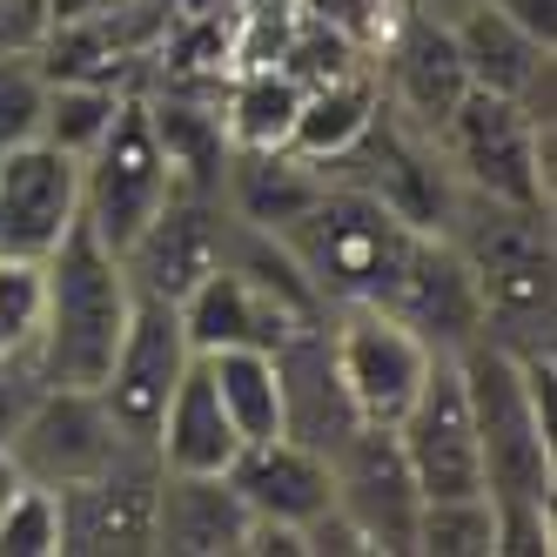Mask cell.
I'll use <instances>...</instances> for the list:
<instances>
[{"label":"cell","instance_id":"603a6c76","mask_svg":"<svg viewBox=\"0 0 557 557\" xmlns=\"http://www.w3.org/2000/svg\"><path fill=\"white\" fill-rule=\"evenodd\" d=\"M376 67L363 74H343V82H323V88H302V108H296V128H289V154H302V162H336V154L363 135L376 122Z\"/></svg>","mask_w":557,"mask_h":557},{"label":"cell","instance_id":"5bb4252c","mask_svg":"<svg viewBox=\"0 0 557 557\" xmlns=\"http://www.w3.org/2000/svg\"><path fill=\"white\" fill-rule=\"evenodd\" d=\"M74 222H82V162L41 135L0 148V256L48 262Z\"/></svg>","mask_w":557,"mask_h":557},{"label":"cell","instance_id":"83f0119b","mask_svg":"<svg viewBox=\"0 0 557 557\" xmlns=\"http://www.w3.org/2000/svg\"><path fill=\"white\" fill-rule=\"evenodd\" d=\"M289 74L296 88H323V82H343V74H363V67H376L363 48L349 41L343 27H330V21H296V34H289V48H283V61H275Z\"/></svg>","mask_w":557,"mask_h":557},{"label":"cell","instance_id":"7a4b0ae2","mask_svg":"<svg viewBox=\"0 0 557 557\" xmlns=\"http://www.w3.org/2000/svg\"><path fill=\"white\" fill-rule=\"evenodd\" d=\"M410 235L417 228L396 215L383 195L349 188V182H323V195H315L275 243L289 249V262L302 269L315 302L343 309V302H383L396 262L410 249Z\"/></svg>","mask_w":557,"mask_h":557},{"label":"cell","instance_id":"ac0fdd59","mask_svg":"<svg viewBox=\"0 0 557 557\" xmlns=\"http://www.w3.org/2000/svg\"><path fill=\"white\" fill-rule=\"evenodd\" d=\"M249 504L228 470H162L154 484V550L169 557H243Z\"/></svg>","mask_w":557,"mask_h":557},{"label":"cell","instance_id":"ba28073f","mask_svg":"<svg viewBox=\"0 0 557 557\" xmlns=\"http://www.w3.org/2000/svg\"><path fill=\"white\" fill-rule=\"evenodd\" d=\"M330 484H336V510H349V524L363 531L370 550L410 557L423 491L389 423H356L343 436V450L330 457Z\"/></svg>","mask_w":557,"mask_h":557},{"label":"cell","instance_id":"d590c367","mask_svg":"<svg viewBox=\"0 0 557 557\" xmlns=\"http://www.w3.org/2000/svg\"><path fill=\"white\" fill-rule=\"evenodd\" d=\"M497 14H510L524 34H537V41H557V0H491Z\"/></svg>","mask_w":557,"mask_h":557},{"label":"cell","instance_id":"4316f807","mask_svg":"<svg viewBox=\"0 0 557 557\" xmlns=\"http://www.w3.org/2000/svg\"><path fill=\"white\" fill-rule=\"evenodd\" d=\"M410 550H423V557H491L497 550V504L491 497H423Z\"/></svg>","mask_w":557,"mask_h":557},{"label":"cell","instance_id":"f1b7e54d","mask_svg":"<svg viewBox=\"0 0 557 557\" xmlns=\"http://www.w3.org/2000/svg\"><path fill=\"white\" fill-rule=\"evenodd\" d=\"M302 21V0H243L228 21V74L235 67H275Z\"/></svg>","mask_w":557,"mask_h":557},{"label":"cell","instance_id":"7c38bea8","mask_svg":"<svg viewBox=\"0 0 557 557\" xmlns=\"http://www.w3.org/2000/svg\"><path fill=\"white\" fill-rule=\"evenodd\" d=\"M389 430H396V444H404L423 497H484V457H476V423H470L457 356H436L430 376L410 396V410Z\"/></svg>","mask_w":557,"mask_h":557},{"label":"cell","instance_id":"52a82bcc","mask_svg":"<svg viewBox=\"0 0 557 557\" xmlns=\"http://www.w3.org/2000/svg\"><path fill=\"white\" fill-rule=\"evenodd\" d=\"M330 349H336V370H343V389L363 423H396L410 410L417 383L430 376L436 349L396 323L383 302H343L330 309Z\"/></svg>","mask_w":557,"mask_h":557},{"label":"cell","instance_id":"e575fe53","mask_svg":"<svg viewBox=\"0 0 557 557\" xmlns=\"http://www.w3.org/2000/svg\"><path fill=\"white\" fill-rule=\"evenodd\" d=\"M41 389L48 383H41V363H34V356H0V444L14 436V423L27 417V404Z\"/></svg>","mask_w":557,"mask_h":557},{"label":"cell","instance_id":"6da1fadb","mask_svg":"<svg viewBox=\"0 0 557 557\" xmlns=\"http://www.w3.org/2000/svg\"><path fill=\"white\" fill-rule=\"evenodd\" d=\"M41 283H48V302H41V343H34L41 383L95 389L135 315L128 269L88 222H74L61 235V249L41 262Z\"/></svg>","mask_w":557,"mask_h":557},{"label":"cell","instance_id":"4fadbf2b","mask_svg":"<svg viewBox=\"0 0 557 557\" xmlns=\"http://www.w3.org/2000/svg\"><path fill=\"white\" fill-rule=\"evenodd\" d=\"M0 450L14 457V470L27 476V484L61 491V484H82V476L108 470L128 444L114 436V423H108V410H101L95 389H61V383H48L27 404V417L14 423V436Z\"/></svg>","mask_w":557,"mask_h":557},{"label":"cell","instance_id":"3957f363","mask_svg":"<svg viewBox=\"0 0 557 557\" xmlns=\"http://www.w3.org/2000/svg\"><path fill=\"white\" fill-rule=\"evenodd\" d=\"M457 376L470 396V423H476V457H484V497L517 504V497H557V430L537 417L524 363L497 343H463L457 349Z\"/></svg>","mask_w":557,"mask_h":557},{"label":"cell","instance_id":"8992f818","mask_svg":"<svg viewBox=\"0 0 557 557\" xmlns=\"http://www.w3.org/2000/svg\"><path fill=\"white\" fill-rule=\"evenodd\" d=\"M195 363V349L182 336V315L175 302H154V296H135V315L122 330V349H114L108 376L95 383L101 410L114 423V436L135 450H154V423H162L169 396L182 383V370Z\"/></svg>","mask_w":557,"mask_h":557},{"label":"cell","instance_id":"1f68e13d","mask_svg":"<svg viewBox=\"0 0 557 557\" xmlns=\"http://www.w3.org/2000/svg\"><path fill=\"white\" fill-rule=\"evenodd\" d=\"M41 95H48V74L34 54H0V148L34 141L41 128Z\"/></svg>","mask_w":557,"mask_h":557},{"label":"cell","instance_id":"30bf717a","mask_svg":"<svg viewBox=\"0 0 557 557\" xmlns=\"http://www.w3.org/2000/svg\"><path fill=\"white\" fill-rule=\"evenodd\" d=\"M383 309L396 323H410L436 356H457L463 343L484 336V289H476L470 256L450 243L444 228H417L404 262H396Z\"/></svg>","mask_w":557,"mask_h":557},{"label":"cell","instance_id":"484cf974","mask_svg":"<svg viewBox=\"0 0 557 557\" xmlns=\"http://www.w3.org/2000/svg\"><path fill=\"white\" fill-rule=\"evenodd\" d=\"M202 363H209V383H215L243 444L283 436V396H275V356L269 349H215Z\"/></svg>","mask_w":557,"mask_h":557},{"label":"cell","instance_id":"9c48e42d","mask_svg":"<svg viewBox=\"0 0 557 557\" xmlns=\"http://www.w3.org/2000/svg\"><path fill=\"white\" fill-rule=\"evenodd\" d=\"M154 484H162V457L154 450H122L108 470L61 484V550L74 557H141L154 550Z\"/></svg>","mask_w":557,"mask_h":557},{"label":"cell","instance_id":"9a60e30c","mask_svg":"<svg viewBox=\"0 0 557 557\" xmlns=\"http://www.w3.org/2000/svg\"><path fill=\"white\" fill-rule=\"evenodd\" d=\"M228 222L235 215L222 209V195H188V188H175L169 202L154 209V222L122 249V269H128L135 296L182 302L228 256Z\"/></svg>","mask_w":557,"mask_h":557},{"label":"cell","instance_id":"2e32d148","mask_svg":"<svg viewBox=\"0 0 557 557\" xmlns=\"http://www.w3.org/2000/svg\"><path fill=\"white\" fill-rule=\"evenodd\" d=\"M275 356V396H283V436L315 457H336L343 436L363 423L343 389V370H336V349H330V315L289 330L283 343L269 349Z\"/></svg>","mask_w":557,"mask_h":557},{"label":"cell","instance_id":"8fae6325","mask_svg":"<svg viewBox=\"0 0 557 557\" xmlns=\"http://www.w3.org/2000/svg\"><path fill=\"white\" fill-rule=\"evenodd\" d=\"M376 95H383V114L404 122L417 135H444L450 108L470 95V74L457 61V41H450V21L430 14V8H410L404 21L389 27V41L376 48Z\"/></svg>","mask_w":557,"mask_h":557},{"label":"cell","instance_id":"277c9868","mask_svg":"<svg viewBox=\"0 0 557 557\" xmlns=\"http://www.w3.org/2000/svg\"><path fill=\"white\" fill-rule=\"evenodd\" d=\"M550 135L557 122H537L524 101L470 88L436 148L457 175V188L470 195H497V202H524V209H550Z\"/></svg>","mask_w":557,"mask_h":557},{"label":"cell","instance_id":"836d02e7","mask_svg":"<svg viewBox=\"0 0 557 557\" xmlns=\"http://www.w3.org/2000/svg\"><path fill=\"white\" fill-rule=\"evenodd\" d=\"M497 550L504 557H550L557 550V497H517L497 504Z\"/></svg>","mask_w":557,"mask_h":557},{"label":"cell","instance_id":"cb8c5ba5","mask_svg":"<svg viewBox=\"0 0 557 557\" xmlns=\"http://www.w3.org/2000/svg\"><path fill=\"white\" fill-rule=\"evenodd\" d=\"M215 108H222V135H228V148H289L302 88L289 82L283 67H235Z\"/></svg>","mask_w":557,"mask_h":557},{"label":"cell","instance_id":"4dcf8cb0","mask_svg":"<svg viewBox=\"0 0 557 557\" xmlns=\"http://www.w3.org/2000/svg\"><path fill=\"white\" fill-rule=\"evenodd\" d=\"M0 557H61V510L48 484H21L0 510Z\"/></svg>","mask_w":557,"mask_h":557},{"label":"cell","instance_id":"d6a6232c","mask_svg":"<svg viewBox=\"0 0 557 557\" xmlns=\"http://www.w3.org/2000/svg\"><path fill=\"white\" fill-rule=\"evenodd\" d=\"M302 14L309 21H330V27H343L356 48H363L370 61H376V48L389 41V27L410 14V0H302Z\"/></svg>","mask_w":557,"mask_h":557},{"label":"cell","instance_id":"8d00e7d4","mask_svg":"<svg viewBox=\"0 0 557 557\" xmlns=\"http://www.w3.org/2000/svg\"><path fill=\"white\" fill-rule=\"evenodd\" d=\"M21 484H27V476L14 470V457H8V450H0V510H8V497H14Z\"/></svg>","mask_w":557,"mask_h":557},{"label":"cell","instance_id":"e0dca14e","mask_svg":"<svg viewBox=\"0 0 557 557\" xmlns=\"http://www.w3.org/2000/svg\"><path fill=\"white\" fill-rule=\"evenodd\" d=\"M444 21H450V41H457L470 88L510 95V101H524L537 122H550V41L524 34L510 14H497L491 0H457Z\"/></svg>","mask_w":557,"mask_h":557},{"label":"cell","instance_id":"d4e9b609","mask_svg":"<svg viewBox=\"0 0 557 557\" xmlns=\"http://www.w3.org/2000/svg\"><path fill=\"white\" fill-rule=\"evenodd\" d=\"M128 101V88H114L108 74H48V95H41V135L48 148H61V154H82L108 135V122H114V108Z\"/></svg>","mask_w":557,"mask_h":557},{"label":"cell","instance_id":"5b68a950","mask_svg":"<svg viewBox=\"0 0 557 557\" xmlns=\"http://www.w3.org/2000/svg\"><path fill=\"white\" fill-rule=\"evenodd\" d=\"M169 195H175V175H169L162 141H154L148 95L128 88V101L114 108L108 135L82 154V222L122 256L135 235L154 222V209H162Z\"/></svg>","mask_w":557,"mask_h":557},{"label":"cell","instance_id":"ffe728a7","mask_svg":"<svg viewBox=\"0 0 557 557\" xmlns=\"http://www.w3.org/2000/svg\"><path fill=\"white\" fill-rule=\"evenodd\" d=\"M315 195H323V169L302 162L289 148H228L222 169V209L262 235H283Z\"/></svg>","mask_w":557,"mask_h":557},{"label":"cell","instance_id":"f546056e","mask_svg":"<svg viewBox=\"0 0 557 557\" xmlns=\"http://www.w3.org/2000/svg\"><path fill=\"white\" fill-rule=\"evenodd\" d=\"M41 302H48L41 262L0 256V356H34V343H41Z\"/></svg>","mask_w":557,"mask_h":557},{"label":"cell","instance_id":"44dd1931","mask_svg":"<svg viewBox=\"0 0 557 557\" xmlns=\"http://www.w3.org/2000/svg\"><path fill=\"white\" fill-rule=\"evenodd\" d=\"M235 450H243V436H235L222 396L209 383V363L195 356L169 396L162 423H154V457H162V470H228Z\"/></svg>","mask_w":557,"mask_h":557},{"label":"cell","instance_id":"d6986e66","mask_svg":"<svg viewBox=\"0 0 557 557\" xmlns=\"http://www.w3.org/2000/svg\"><path fill=\"white\" fill-rule=\"evenodd\" d=\"M228 484H235V497L249 504V517H262V524H289V531H302L309 517H323L336 504L330 457L289 444V436L243 444L235 463H228Z\"/></svg>","mask_w":557,"mask_h":557},{"label":"cell","instance_id":"7402d4cb","mask_svg":"<svg viewBox=\"0 0 557 557\" xmlns=\"http://www.w3.org/2000/svg\"><path fill=\"white\" fill-rule=\"evenodd\" d=\"M148 122L154 141L169 154V175L188 195H222V169H228V135H222V108L195 101L188 88L148 95Z\"/></svg>","mask_w":557,"mask_h":557}]
</instances>
